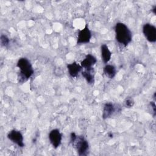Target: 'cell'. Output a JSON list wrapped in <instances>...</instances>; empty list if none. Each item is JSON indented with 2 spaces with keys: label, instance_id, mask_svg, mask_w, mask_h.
I'll return each mask as SVG.
<instances>
[{
  "label": "cell",
  "instance_id": "cell-1",
  "mask_svg": "<svg viewBox=\"0 0 156 156\" xmlns=\"http://www.w3.org/2000/svg\"><path fill=\"white\" fill-rule=\"evenodd\" d=\"M115 38L120 44L126 46L132 41V34L128 27L122 23H117L115 26Z\"/></svg>",
  "mask_w": 156,
  "mask_h": 156
},
{
  "label": "cell",
  "instance_id": "cell-2",
  "mask_svg": "<svg viewBox=\"0 0 156 156\" xmlns=\"http://www.w3.org/2000/svg\"><path fill=\"white\" fill-rule=\"evenodd\" d=\"M17 67L20 69V72L18 75L19 82L23 83L29 79L34 74V69L30 61L25 58H20L17 62Z\"/></svg>",
  "mask_w": 156,
  "mask_h": 156
},
{
  "label": "cell",
  "instance_id": "cell-3",
  "mask_svg": "<svg viewBox=\"0 0 156 156\" xmlns=\"http://www.w3.org/2000/svg\"><path fill=\"white\" fill-rule=\"evenodd\" d=\"M74 146L78 154L80 156L87 155L89 150V144L87 140L83 136H77L76 140L72 143Z\"/></svg>",
  "mask_w": 156,
  "mask_h": 156
},
{
  "label": "cell",
  "instance_id": "cell-4",
  "mask_svg": "<svg viewBox=\"0 0 156 156\" xmlns=\"http://www.w3.org/2000/svg\"><path fill=\"white\" fill-rule=\"evenodd\" d=\"M143 33L146 40L151 43H155L156 41V28L150 24H144L143 26Z\"/></svg>",
  "mask_w": 156,
  "mask_h": 156
},
{
  "label": "cell",
  "instance_id": "cell-5",
  "mask_svg": "<svg viewBox=\"0 0 156 156\" xmlns=\"http://www.w3.org/2000/svg\"><path fill=\"white\" fill-rule=\"evenodd\" d=\"M7 138L19 147H23L24 146V143L23 142V136L20 131L16 130H12L9 132Z\"/></svg>",
  "mask_w": 156,
  "mask_h": 156
},
{
  "label": "cell",
  "instance_id": "cell-6",
  "mask_svg": "<svg viewBox=\"0 0 156 156\" xmlns=\"http://www.w3.org/2000/svg\"><path fill=\"white\" fill-rule=\"evenodd\" d=\"M62 139V133L58 129H53L49 133V140L54 148H57L61 144Z\"/></svg>",
  "mask_w": 156,
  "mask_h": 156
},
{
  "label": "cell",
  "instance_id": "cell-7",
  "mask_svg": "<svg viewBox=\"0 0 156 156\" xmlns=\"http://www.w3.org/2000/svg\"><path fill=\"white\" fill-rule=\"evenodd\" d=\"M91 38V34L87 26H85V28L79 31L77 36V44H85L90 42Z\"/></svg>",
  "mask_w": 156,
  "mask_h": 156
},
{
  "label": "cell",
  "instance_id": "cell-8",
  "mask_svg": "<svg viewBox=\"0 0 156 156\" xmlns=\"http://www.w3.org/2000/svg\"><path fill=\"white\" fill-rule=\"evenodd\" d=\"M96 62L97 59L94 55L91 54H87L85 58L80 62V65L84 69H89L93 68Z\"/></svg>",
  "mask_w": 156,
  "mask_h": 156
},
{
  "label": "cell",
  "instance_id": "cell-9",
  "mask_svg": "<svg viewBox=\"0 0 156 156\" xmlns=\"http://www.w3.org/2000/svg\"><path fill=\"white\" fill-rule=\"evenodd\" d=\"M67 68L69 76L72 77H76L81 72L82 67L76 62H73L67 65Z\"/></svg>",
  "mask_w": 156,
  "mask_h": 156
},
{
  "label": "cell",
  "instance_id": "cell-10",
  "mask_svg": "<svg viewBox=\"0 0 156 156\" xmlns=\"http://www.w3.org/2000/svg\"><path fill=\"white\" fill-rule=\"evenodd\" d=\"M115 112V107L112 102H107L105 104L103 107L102 111V118L106 119L110 118Z\"/></svg>",
  "mask_w": 156,
  "mask_h": 156
},
{
  "label": "cell",
  "instance_id": "cell-11",
  "mask_svg": "<svg viewBox=\"0 0 156 156\" xmlns=\"http://www.w3.org/2000/svg\"><path fill=\"white\" fill-rule=\"evenodd\" d=\"M82 76L86 80L87 83L90 85H93L94 82V71L93 68L89 69H85L82 72Z\"/></svg>",
  "mask_w": 156,
  "mask_h": 156
},
{
  "label": "cell",
  "instance_id": "cell-12",
  "mask_svg": "<svg viewBox=\"0 0 156 156\" xmlns=\"http://www.w3.org/2000/svg\"><path fill=\"white\" fill-rule=\"evenodd\" d=\"M101 58L104 63H107L111 59L112 52L108 49V47L105 44H102L101 46Z\"/></svg>",
  "mask_w": 156,
  "mask_h": 156
},
{
  "label": "cell",
  "instance_id": "cell-13",
  "mask_svg": "<svg viewBox=\"0 0 156 156\" xmlns=\"http://www.w3.org/2000/svg\"><path fill=\"white\" fill-rule=\"evenodd\" d=\"M103 71L106 77L110 79L113 78L116 73V70L115 67L112 65H107L104 66Z\"/></svg>",
  "mask_w": 156,
  "mask_h": 156
},
{
  "label": "cell",
  "instance_id": "cell-14",
  "mask_svg": "<svg viewBox=\"0 0 156 156\" xmlns=\"http://www.w3.org/2000/svg\"><path fill=\"white\" fill-rule=\"evenodd\" d=\"M0 40H1V44L2 46H7L10 42V40L7 37V36L4 34H2L1 35Z\"/></svg>",
  "mask_w": 156,
  "mask_h": 156
},
{
  "label": "cell",
  "instance_id": "cell-15",
  "mask_svg": "<svg viewBox=\"0 0 156 156\" xmlns=\"http://www.w3.org/2000/svg\"><path fill=\"white\" fill-rule=\"evenodd\" d=\"M134 104V101L132 98H127L124 101V105L127 108H131Z\"/></svg>",
  "mask_w": 156,
  "mask_h": 156
},
{
  "label": "cell",
  "instance_id": "cell-16",
  "mask_svg": "<svg viewBox=\"0 0 156 156\" xmlns=\"http://www.w3.org/2000/svg\"><path fill=\"white\" fill-rule=\"evenodd\" d=\"M150 105H151V107L152 110V113H153V116L154 117L155 116V114H156V106H155V104L154 101H151L150 102Z\"/></svg>",
  "mask_w": 156,
  "mask_h": 156
},
{
  "label": "cell",
  "instance_id": "cell-17",
  "mask_svg": "<svg viewBox=\"0 0 156 156\" xmlns=\"http://www.w3.org/2000/svg\"><path fill=\"white\" fill-rule=\"evenodd\" d=\"M151 11H152V12L154 14H156V6H155V5H154V6L153 7V8L152 9Z\"/></svg>",
  "mask_w": 156,
  "mask_h": 156
},
{
  "label": "cell",
  "instance_id": "cell-18",
  "mask_svg": "<svg viewBox=\"0 0 156 156\" xmlns=\"http://www.w3.org/2000/svg\"><path fill=\"white\" fill-rule=\"evenodd\" d=\"M108 136L110 138H113V133H112V132H109V133H108Z\"/></svg>",
  "mask_w": 156,
  "mask_h": 156
}]
</instances>
